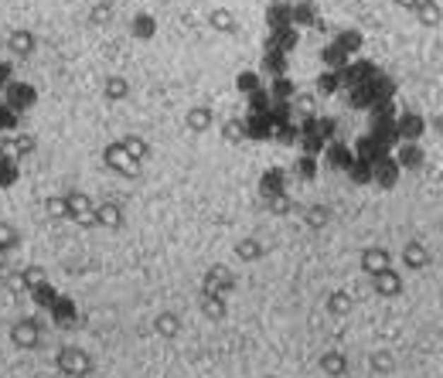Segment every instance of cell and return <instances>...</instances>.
<instances>
[{
  "label": "cell",
  "mask_w": 443,
  "mask_h": 378,
  "mask_svg": "<svg viewBox=\"0 0 443 378\" xmlns=\"http://www.w3.org/2000/svg\"><path fill=\"white\" fill-rule=\"evenodd\" d=\"M55 368H58V375H65V378H89L93 368H96V361H93V355L85 348L61 344L55 355Z\"/></svg>",
  "instance_id": "1"
},
{
  "label": "cell",
  "mask_w": 443,
  "mask_h": 378,
  "mask_svg": "<svg viewBox=\"0 0 443 378\" xmlns=\"http://www.w3.org/2000/svg\"><path fill=\"white\" fill-rule=\"evenodd\" d=\"M102 164H106V170H113L116 177H123V181H136L140 170H143V164H136L134 157L119 147V140L102 147Z\"/></svg>",
  "instance_id": "2"
},
{
  "label": "cell",
  "mask_w": 443,
  "mask_h": 378,
  "mask_svg": "<svg viewBox=\"0 0 443 378\" xmlns=\"http://www.w3.org/2000/svg\"><path fill=\"white\" fill-rule=\"evenodd\" d=\"M65 198V222H76L78 228H96V215H93V201L85 191H69Z\"/></svg>",
  "instance_id": "3"
},
{
  "label": "cell",
  "mask_w": 443,
  "mask_h": 378,
  "mask_svg": "<svg viewBox=\"0 0 443 378\" xmlns=\"http://www.w3.org/2000/svg\"><path fill=\"white\" fill-rule=\"evenodd\" d=\"M239 286V276L232 273L225 263H215L205 269V276H201V290L205 293H218V297H229L232 290Z\"/></svg>",
  "instance_id": "4"
},
{
  "label": "cell",
  "mask_w": 443,
  "mask_h": 378,
  "mask_svg": "<svg viewBox=\"0 0 443 378\" xmlns=\"http://www.w3.org/2000/svg\"><path fill=\"white\" fill-rule=\"evenodd\" d=\"M11 344L20 351H35L41 344V324L38 317H20L11 324Z\"/></svg>",
  "instance_id": "5"
},
{
  "label": "cell",
  "mask_w": 443,
  "mask_h": 378,
  "mask_svg": "<svg viewBox=\"0 0 443 378\" xmlns=\"http://www.w3.org/2000/svg\"><path fill=\"white\" fill-rule=\"evenodd\" d=\"M372 290H375L382 300H396V297H403V273H396L392 266L379 269V273H372Z\"/></svg>",
  "instance_id": "6"
},
{
  "label": "cell",
  "mask_w": 443,
  "mask_h": 378,
  "mask_svg": "<svg viewBox=\"0 0 443 378\" xmlns=\"http://www.w3.org/2000/svg\"><path fill=\"white\" fill-rule=\"evenodd\" d=\"M93 215H96V228H106V232H119L126 225V211L116 201H102V205H93Z\"/></svg>",
  "instance_id": "7"
},
{
  "label": "cell",
  "mask_w": 443,
  "mask_h": 378,
  "mask_svg": "<svg viewBox=\"0 0 443 378\" xmlns=\"http://www.w3.org/2000/svg\"><path fill=\"white\" fill-rule=\"evenodd\" d=\"M430 263H433V252H430V246H423L420 239H413V242L403 246V266L409 273H420V269H426Z\"/></svg>",
  "instance_id": "8"
},
{
  "label": "cell",
  "mask_w": 443,
  "mask_h": 378,
  "mask_svg": "<svg viewBox=\"0 0 443 378\" xmlns=\"http://www.w3.org/2000/svg\"><path fill=\"white\" fill-rule=\"evenodd\" d=\"M181 331H184L181 314H174V310H160V314L154 317V334L160 341H177L181 338Z\"/></svg>",
  "instance_id": "9"
},
{
  "label": "cell",
  "mask_w": 443,
  "mask_h": 378,
  "mask_svg": "<svg viewBox=\"0 0 443 378\" xmlns=\"http://www.w3.org/2000/svg\"><path fill=\"white\" fill-rule=\"evenodd\" d=\"M212 123H215L212 106H191V110H184V130L188 133H208Z\"/></svg>",
  "instance_id": "10"
},
{
  "label": "cell",
  "mask_w": 443,
  "mask_h": 378,
  "mask_svg": "<svg viewBox=\"0 0 443 378\" xmlns=\"http://www.w3.org/2000/svg\"><path fill=\"white\" fill-rule=\"evenodd\" d=\"M35 45H38V38H35L28 28H14V31L7 35V52L18 58H31L35 55Z\"/></svg>",
  "instance_id": "11"
},
{
  "label": "cell",
  "mask_w": 443,
  "mask_h": 378,
  "mask_svg": "<svg viewBox=\"0 0 443 378\" xmlns=\"http://www.w3.org/2000/svg\"><path fill=\"white\" fill-rule=\"evenodd\" d=\"M362 273H379V269H386V266H392V252L389 249H382V246H365L362 249Z\"/></svg>",
  "instance_id": "12"
},
{
  "label": "cell",
  "mask_w": 443,
  "mask_h": 378,
  "mask_svg": "<svg viewBox=\"0 0 443 378\" xmlns=\"http://www.w3.org/2000/svg\"><path fill=\"white\" fill-rule=\"evenodd\" d=\"M35 147H38V140H35L31 133L0 140V153H4V157H28V153H35Z\"/></svg>",
  "instance_id": "13"
},
{
  "label": "cell",
  "mask_w": 443,
  "mask_h": 378,
  "mask_svg": "<svg viewBox=\"0 0 443 378\" xmlns=\"http://www.w3.org/2000/svg\"><path fill=\"white\" fill-rule=\"evenodd\" d=\"M317 365H321V372H324L328 378H345L348 368H351V365H348L345 351H334V348H331V351H324V355L317 358Z\"/></svg>",
  "instance_id": "14"
},
{
  "label": "cell",
  "mask_w": 443,
  "mask_h": 378,
  "mask_svg": "<svg viewBox=\"0 0 443 378\" xmlns=\"http://www.w3.org/2000/svg\"><path fill=\"white\" fill-rule=\"evenodd\" d=\"M208 28L218 35H239V18L232 14L229 7H212L208 11Z\"/></svg>",
  "instance_id": "15"
},
{
  "label": "cell",
  "mask_w": 443,
  "mask_h": 378,
  "mask_svg": "<svg viewBox=\"0 0 443 378\" xmlns=\"http://www.w3.org/2000/svg\"><path fill=\"white\" fill-rule=\"evenodd\" d=\"M232 252H235V259H239V263H259V259H263V256H266V246H263V242H259V239H239V242H235V246H232Z\"/></svg>",
  "instance_id": "16"
},
{
  "label": "cell",
  "mask_w": 443,
  "mask_h": 378,
  "mask_svg": "<svg viewBox=\"0 0 443 378\" xmlns=\"http://www.w3.org/2000/svg\"><path fill=\"white\" fill-rule=\"evenodd\" d=\"M198 307H201V314H205L208 321H225V314H229V303H225V297H218V293H205V290H201V300H198Z\"/></svg>",
  "instance_id": "17"
},
{
  "label": "cell",
  "mask_w": 443,
  "mask_h": 378,
  "mask_svg": "<svg viewBox=\"0 0 443 378\" xmlns=\"http://www.w3.org/2000/svg\"><path fill=\"white\" fill-rule=\"evenodd\" d=\"M102 99H106V102H123V99H130V78L110 76L102 82Z\"/></svg>",
  "instance_id": "18"
},
{
  "label": "cell",
  "mask_w": 443,
  "mask_h": 378,
  "mask_svg": "<svg viewBox=\"0 0 443 378\" xmlns=\"http://www.w3.org/2000/svg\"><path fill=\"white\" fill-rule=\"evenodd\" d=\"M20 280H24V290H28V293H45V286H48V273H45V269H41V266H24V269H20Z\"/></svg>",
  "instance_id": "19"
},
{
  "label": "cell",
  "mask_w": 443,
  "mask_h": 378,
  "mask_svg": "<svg viewBox=\"0 0 443 378\" xmlns=\"http://www.w3.org/2000/svg\"><path fill=\"white\" fill-rule=\"evenodd\" d=\"M119 147H123V150L130 153V157H134L136 164H143V160L150 157V143H147V140H143L140 133H126V136L119 140Z\"/></svg>",
  "instance_id": "20"
},
{
  "label": "cell",
  "mask_w": 443,
  "mask_h": 378,
  "mask_svg": "<svg viewBox=\"0 0 443 378\" xmlns=\"http://www.w3.org/2000/svg\"><path fill=\"white\" fill-rule=\"evenodd\" d=\"M413 14L423 28H440V0H420Z\"/></svg>",
  "instance_id": "21"
},
{
  "label": "cell",
  "mask_w": 443,
  "mask_h": 378,
  "mask_svg": "<svg viewBox=\"0 0 443 378\" xmlns=\"http://www.w3.org/2000/svg\"><path fill=\"white\" fill-rule=\"evenodd\" d=\"M293 208H297V205H293V198H290L287 191H270V194H266V211L276 215V218L293 215Z\"/></svg>",
  "instance_id": "22"
},
{
  "label": "cell",
  "mask_w": 443,
  "mask_h": 378,
  "mask_svg": "<svg viewBox=\"0 0 443 378\" xmlns=\"http://www.w3.org/2000/svg\"><path fill=\"white\" fill-rule=\"evenodd\" d=\"M351 307H355V300H351L348 290H331L328 293V314L331 317H348Z\"/></svg>",
  "instance_id": "23"
},
{
  "label": "cell",
  "mask_w": 443,
  "mask_h": 378,
  "mask_svg": "<svg viewBox=\"0 0 443 378\" xmlns=\"http://www.w3.org/2000/svg\"><path fill=\"white\" fill-rule=\"evenodd\" d=\"M368 368H372L375 375H392V372H396V355L386 351V348H379V351L368 355Z\"/></svg>",
  "instance_id": "24"
},
{
  "label": "cell",
  "mask_w": 443,
  "mask_h": 378,
  "mask_svg": "<svg viewBox=\"0 0 443 378\" xmlns=\"http://www.w3.org/2000/svg\"><path fill=\"white\" fill-rule=\"evenodd\" d=\"M113 20V0H96L89 11V28H106Z\"/></svg>",
  "instance_id": "25"
},
{
  "label": "cell",
  "mask_w": 443,
  "mask_h": 378,
  "mask_svg": "<svg viewBox=\"0 0 443 378\" xmlns=\"http://www.w3.org/2000/svg\"><path fill=\"white\" fill-rule=\"evenodd\" d=\"M0 249H4V252L20 249V228L14 225V222H4V218H0Z\"/></svg>",
  "instance_id": "26"
},
{
  "label": "cell",
  "mask_w": 443,
  "mask_h": 378,
  "mask_svg": "<svg viewBox=\"0 0 443 378\" xmlns=\"http://www.w3.org/2000/svg\"><path fill=\"white\" fill-rule=\"evenodd\" d=\"M304 222H307V228H324L331 222V208L328 205H310L304 211Z\"/></svg>",
  "instance_id": "27"
},
{
  "label": "cell",
  "mask_w": 443,
  "mask_h": 378,
  "mask_svg": "<svg viewBox=\"0 0 443 378\" xmlns=\"http://www.w3.org/2000/svg\"><path fill=\"white\" fill-rule=\"evenodd\" d=\"M222 140H225V143H242V140H246V126H242L239 119L222 123Z\"/></svg>",
  "instance_id": "28"
},
{
  "label": "cell",
  "mask_w": 443,
  "mask_h": 378,
  "mask_svg": "<svg viewBox=\"0 0 443 378\" xmlns=\"http://www.w3.org/2000/svg\"><path fill=\"white\" fill-rule=\"evenodd\" d=\"M45 215H48L52 222H65V198H61V194L45 198Z\"/></svg>",
  "instance_id": "29"
},
{
  "label": "cell",
  "mask_w": 443,
  "mask_h": 378,
  "mask_svg": "<svg viewBox=\"0 0 443 378\" xmlns=\"http://www.w3.org/2000/svg\"><path fill=\"white\" fill-rule=\"evenodd\" d=\"M7 276H4V286L11 290V293H28L24 290V280H20V269H4Z\"/></svg>",
  "instance_id": "30"
},
{
  "label": "cell",
  "mask_w": 443,
  "mask_h": 378,
  "mask_svg": "<svg viewBox=\"0 0 443 378\" xmlns=\"http://www.w3.org/2000/svg\"><path fill=\"white\" fill-rule=\"evenodd\" d=\"M293 106H297V110H300L304 116H310V113H314V95H310V93H300L297 99H293Z\"/></svg>",
  "instance_id": "31"
},
{
  "label": "cell",
  "mask_w": 443,
  "mask_h": 378,
  "mask_svg": "<svg viewBox=\"0 0 443 378\" xmlns=\"http://www.w3.org/2000/svg\"><path fill=\"white\" fill-rule=\"evenodd\" d=\"M136 35H140V38H147V35H150V18L136 20Z\"/></svg>",
  "instance_id": "32"
},
{
  "label": "cell",
  "mask_w": 443,
  "mask_h": 378,
  "mask_svg": "<svg viewBox=\"0 0 443 378\" xmlns=\"http://www.w3.org/2000/svg\"><path fill=\"white\" fill-rule=\"evenodd\" d=\"M392 4H396L399 11H416V4H420V0H392Z\"/></svg>",
  "instance_id": "33"
},
{
  "label": "cell",
  "mask_w": 443,
  "mask_h": 378,
  "mask_svg": "<svg viewBox=\"0 0 443 378\" xmlns=\"http://www.w3.org/2000/svg\"><path fill=\"white\" fill-rule=\"evenodd\" d=\"M7 256H11V252H4V249H0V273L7 269Z\"/></svg>",
  "instance_id": "34"
},
{
  "label": "cell",
  "mask_w": 443,
  "mask_h": 378,
  "mask_svg": "<svg viewBox=\"0 0 443 378\" xmlns=\"http://www.w3.org/2000/svg\"><path fill=\"white\" fill-rule=\"evenodd\" d=\"M266 378H280V375H266Z\"/></svg>",
  "instance_id": "35"
}]
</instances>
